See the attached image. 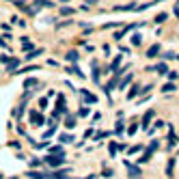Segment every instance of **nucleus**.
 <instances>
[{"instance_id":"obj_1","label":"nucleus","mask_w":179,"mask_h":179,"mask_svg":"<svg viewBox=\"0 0 179 179\" xmlns=\"http://www.w3.org/2000/svg\"><path fill=\"white\" fill-rule=\"evenodd\" d=\"M43 162L50 164V166H61V164L65 162V158H63V153H52V156H45Z\"/></svg>"},{"instance_id":"obj_2","label":"nucleus","mask_w":179,"mask_h":179,"mask_svg":"<svg viewBox=\"0 0 179 179\" xmlns=\"http://www.w3.org/2000/svg\"><path fill=\"white\" fill-rule=\"evenodd\" d=\"M125 168H127V173H130V177L132 179H138L142 173H140V168L138 166H134V164H130V162H125Z\"/></svg>"},{"instance_id":"obj_3","label":"nucleus","mask_w":179,"mask_h":179,"mask_svg":"<svg viewBox=\"0 0 179 179\" xmlns=\"http://www.w3.org/2000/svg\"><path fill=\"white\" fill-rule=\"evenodd\" d=\"M30 123L33 125H37V127H41L45 121H43V117H41V112H37V110H33L30 112Z\"/></svg>"},{"instance_id":"obj_4","label":"nucleus","mask_w":179,"mask_h":179,"mask_svg":"<svg viewBox=\"0 0 179 179\" xmlns=\"http://www.w3.org/2000/svg\"><path fill=\"white\" fill-rule=\"evenodd\" d=\"M158 52H160V43H153V45L147 50V54H145V56H147V58H156Z\"/></svg>"},{"instance_id":"obj_5","label":"nucleus","mask_w":179,"mask_h":179,"mask_svg":"<svg viewBox=\"0 0 179 179\" xmlns=\"http://www.w3.org/2000/svg\"><path fill=\"white\" fill-rule=\"evenodd\" d=\"M132 80H134V75H132V73H127V75H125V78H123V80L119 82V89H121V91H125V86H127V84H130Z\"/></svg>"},{"instance_id":"obj_6","label":"nucleus","mask_w":179,"mask_h":179,"mask_svg":"<svg viewBox=\"0 0 179 179\" xmlns=\"http://www.w3.org/2000/svg\"><path fill=\"white\" fill-rule=\"evenodd\" d=\"M151 119H153V110H149V112L142 117V123H140V125H142V130H147V127H149V121H151Z\"/></svg>"},{"instance_id":"obj_7","label":"nucleus","mask_w":179,"mask_h":179,"mask_svg":"<svg viewBox=\"0 0 179 179\" xmlns=\"http://www.w3.org/2000/svg\"><path fill=\"white\" fill-rule=\"evenodd\" d=\"M67 175H69V170L65 168V170H56V173H52L50 177H52V179H67Z\"/></svg>"},{"instance_id":"obj_8","label":"nucleus","mask_w":179,"mask_h":179,"mask_svg":"<svg viewBox=\"0 0 179 179\" xmlns=\"http://www.w3.org/2000/svg\"><path fill=\"white\" fill-rule=\"evenodd\" d=\"M17 65H19V61H17V58H11V61H9V67H7V71H9V73H15Z\"/></svg>"},{"instance_id":"obj_9","label":"nucleus","mask_w":179,"mask_h":179,"mask_svg":"<svg viewBox=\"0 0 179 179\" xmlns=\"http://www.w3.org/2000/svg\"><path fill=\"white\" fill-rule=\"evenodd\" d=\"M30 179H47V175H43V173H37V170H28L26 173Z\"/></svg>"},{"instance_id":"obj_10","label":"nucleus","mask_w":179,"mask_h":179,"mask_svg":"<svg viewBox=\"0 0 179 179\" xmlns=\"http://www.w3.org/2000/svg\"><path fill=\"white\" fill-rule=\"evenodd\" d=\"M37 84H39V82H37L35 78H28L26 82H24V89H26V91H30V89H33V86H37Z\"/></svg>"},{"instance_id":"obj_11","label":"nucleus","mask_w":179,"mask_h":179,"mask_svg":"<svg viewBox=\"0 0 179 179\" xmlns=\"http://www.w3.org/2000/svg\"><path fill=\"white\" fill-rule=\"evenodd\" d=\"M82 95H84V101H89V104H95V101H97V97L91 95V93H86V91H82Z\"/></svg>"},{"instance_id":"obj_12","label":"nucleus","mask_w":179,"mask_h":179,"mask_svg":"<svg viewBox=\"0 0 179 179\" xmlns=\"http://www.w3.org/2000/svg\"><path fill=\"white\" fill-rule=\"evenodd\" d=\"M153 71H158V73H166V71H168V69H166V63H164V61H162V63H158Z\"/></svg>"},{"instance_id":"obj_13","label":"nucleus","mask_w":179,"mask_h":179,"mask_svg":"<svg viewBox=\"0 0 179 179\" xmlns=\"http://www.w3.org/2000/svg\"><path fill=\"white\" fill-rule=\"evenodd\" d=\"M67 71H69V73H75V75H78V78H84V73L80 71V67H75V65H73V67H69Z\"/></svg>"},{"instance_id":"obj_14","label":"nucleus","mask_w":179,"mask_h":179,"mask_svg":"<svg viewBox=\"0 0 179 179\" xmlns=\"http://www.w3.org/2000/svg\"><path fill=\"white\" fill-rule=\"evenodd\" d=\"M65 125H67V127H75V117H73V114H67Z\"/></svg>"},{"instance_id":"obj_15","label":"nucleus","mask_w":179,"mask_h":179,"mask_svg":"<svg viewBox=\"0 0 179 179\" xmlns=\"http://www.w3.org/2000/svg\"><path fill=\"white\" fill-rule=\"evenodd\" d=\"M67 61H69V63H75V61H78V52H75V50L67 52Z\"/></svg>"},{"instance_id":"obj_16","label":"nucleus","mask_w":179,"mask_h":179,"mask_svg":"<svg viewBox=\"0 0 179 179\" xmlns=\"http://www.w3.org/2000/svg\"><path fill=\"white\" fill-rule=\"evenodd\" d=\"M41 52H43V50H33L30 54H26V61H33V58H37V56H39Z\"/></svg>"},{"instance_id":"obj_17","label":"nucleus","mask_w":179,"mask_h":179,"mask_svg":"<svg viewBox=\"0 0 179 179\" xmlns=\"http://www.w3.org/2000/svg\"><path fill=\"white\" fill-rule=\"evenodd\" d=\"M140 89H142V86H132V91L127 93V97H130V99H132V97H136V95L140 93Z\"/></svg>"},{"instance_id":"obj_18","label":"nucleus","mask_w":179,"mask_h":179,"mask_svg":"<svg viewBox=\"0 0 179 179\" xmlns=\"http://www.w3.org/2000/svg\"><path fill=\"white\" fill-rule=\"evenodd\" d=\"M162 91H164V93H173V91H175V84H173V82H168V84H164V86H162Z\"/></svg>"},{"instance_id":"obj_19","label":"nucleus","mask_w":179,"mask_h":179,"mask_svg":"<svg viewBox=\"0 0 179 179\" xmlns=\"http://www.w3.org/2000/svg\"><path fill=\"white\" fill-rule=\"evenodd\" d=\"M119 63H121V54H119V56H117V58L112 61V65H110V69H112V71H117V67H119Z\"/></svg>"},{"instance_id":"obj_20","label":"nucleus","mask_w":179,"mask_h":179,"mask_svg":"<svg viewBox=\"0 0 179 179\" xmlns=\"http://www.w3.org/2000/svg\"><path fill=\"white\" fill-rule=\"evenodd\" d=\"M73 140H75V138L69 136V134H63V136H61V142H73Z\"/></svg>"},{"instance_id":"obj_21","label":"nucleus","mask_w":179,"mask_h":179,"mask_svg":"<svg viewBox=\"0 0 179 179\" xmlns=\"http://www.w3.org/2000/svg\"><path fill=\"white\" fill-rule=\"evenodd\" d=\"M149 160H151V149H149V151L145 153L142 158H138V162H149Z\"/></svg>"},{"instance_id":"obj_22","label":"nucleus","mask_w":179,"mask_h":179,"mask_svg":"<svg viewBox=\"0 0 179 179\" xmlns=\"http://www.w3.org/2000/svg\"><path fill=\"white\" fill-rule=\"evenodd\" d=\"M166 17H168L166 13H160V15H156V22H158V24H162V22H166Z\"/></svg>"},{"instance_id":"obj_23","label":"nucleus","mask_w":179,"mask_h":179,"mask_svg":"<svg viewBox=\"0 0 179 179\" xmlns=\"http://www.w3.org/2000/svg\"><path fill=\"white\" fill-rule=\"evenodd\" d=\"M140 41H142V39H140V35H138V33H134V35H132V43H134V45H138Z\"/></svg>"},{"instance_id":"obj_24","label":"nucleus","mask_w":179,"mask_h":179,"mask_svg":"<svg viewBox=\"0 0 179 179\" xmlns=\"http://www.w3.org/2000/svg\"><path fill=\"white\" fill-rule=\"evenodd\" d=\"M30 47H33V45H30V43H28L26 39H24V41H22V50H24V52H28V50H30Z\"/></svg>"},{"instance_id":"obj_25","label":"nucleus","mask_w":179,"mask_h":179,"mask_svg":"<svg viewBox=\"0 0 179 179\" xmlns=\"http://www.w3.org/2000/svg\"><path fill=\"white\" fill-rule=\"evenodd\" d=\"M61 13H63V15H71V13H73V9H69V7H63V9H61Z\"/></svg>"},{"instance_id":"obj_26","label":"nucleus","mask_w":179,"mask_h":179,"mask_svg":"<svg viewBox=\"0 0 179 179\" xmlns=\"http://www.w3.org/2000/svg\"><path fill=\"white\" fill-rule=\"evenodd\" d=\"M117 134H123V121H117Z\"/></svg>"},{"instance_id":"obj_27","label":"nucleus","mask_w":179,"mask_h":179,"mask_svg":"<svg viewBox=\"0 0 179 179\" xmlns=\"http://www.w3.org/2000/svg\"><path fill=\"white\" fill-rule=\"evenodd\" d=\"M101 175H104V177H112V175H114V170H112V168H106Z\"/></svg>"},{"instance_id":"obj_28","label":"nucleus","mask_w":179,"mask_h":179,"mask_svg":"<svg viewBox=\"0 0 179 179\" xmlns=\"http://www.w3.org/2000/svg\"><path fill=\"white\" fill-rule=\"evenodd\" d=\"M39 108H41V110L47 108V99H39Z\"/></svg>"},{"instance_id":"obj_29","label":"nucleus","mask_w":179,"mask_h":179,"mask_svg":"<svg viewBox=\"0 0 179 179\" xmlns=\"http://www.w3.org/2000/svg\"><path fill=\"white\" fill-rule=\"evenodd\" d=\"M50 151H52V153H63V147H58V145H56V147H52Z\"/></svg>"},{"instance_id":"obj_30","label":"nucleus","mask_w":179,"mask_h":179,"mask_svg":"<svg viewBox=\"0 0 179 179\" xmlns=\"http://www.w3.org/2000/svg\"><path fill=\"white\" fill-rule=\"evenodd\" d=\"M149 149H151V151H156V149H158V140H151V147H149Z\"/></svg>"},{"instance_id":"obj_31","label":"nucleus","mask_w":179,"mask_h":179,"mask_svg":"<svg viewBox=\"0 0 179 179\" xmlns=\"http://www.w3.org/2000/svg\"><path fill=\"white\" fill-rule=\"evenodd\" d=\"M28 71H37V67H35V65H33V67H26V69H24L22 73H28Z\"/></svg>"},{"instance_id":"obj_32","label":"nucleus","mask_w":179,"mask_h":179,"mask_svg":"<svg viewBox=\"0 0 179 179\" xmlns=\"http://www.w3.org/2000/svg\"><path fill=\"white\" fill-rule=\"evenodd\" d=\"M89 114V108H80V117H86Z\"/></svg>"},{"instance_id":"obj_33","label":"nucleus","mask_w":179,"mask_h":179,"mask_svg":"<svg viewBox=\"0 0 179 179\" xmlns=\"http://www.w3.org/2000/svg\"><path fill=\"white\" fill-rule=\"evenodd\" d=\"M86 179H93V175H89V177H86Z\"/></svg>"},{"instance_id":"obj_34","label":"nucleus","mask_w":179,"mask_h":179,"mask_svg":"<svg viewBox=\"0 0 179 179\" xmlns=\"http://www.w3.org/2000/svg\"><path fill=\"white\" fill-rule=\"evenodd\" d=\"M61 2H69V0H61Z\"/></svg>"},{"instance_id":"obj_35","label":"nucleus","mask_w":179,"mask_h":179,"mask_svg":"<svg viewBox=\"0 0 179 179\" xmlns=\"http://www.w3.org/2000/svg\"><path fill=\"white\" fill-rule=\"evenodd\" d=\"M0 179H2V175H0Z\"/></svg>"}]
</instances>
